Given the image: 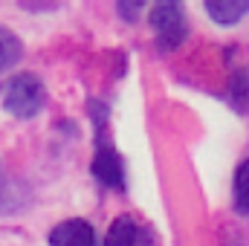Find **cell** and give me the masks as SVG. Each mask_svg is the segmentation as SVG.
Returning a JSON list of instances; mask_svg holds the SVG:
<instances>
[{
  "instance_id": "cell-1",
  "label": "cell",
  "mask_w": 249,
  "mask_h": 246,
  "mask_svg": "<svg viewBox=\"0 0 249 246\" xmlns=\"http://www.w3.org/2000/svg\"><path fill=\"white\" fill-rule=\"evenodd\" d=\"M0 102H3V107H6L12 116H18V119H32V116L44 107L47 90H44V84H41L38 75H32V72H18V75H12V78L0 87Z\"/></svg>"
},
{
  "instance_id": "cell-2",
  "label": "cell",
  "mask_w": 249,
  "mask_h": 246,
  "mask_svg": "<svg viewBox=\"0 0 249 246\" xmlns=\"http://www.w3.org/2000/svg\"><path fill=\"white\" fill-rule=\"evenodd\" d=\"M151 26L157 35V47L162 53H171L186 38V15L177 3H160L151 9Z\"/></svg>"
},
{
  "instance_id": "cell-3",
  "label": "cell",
  "mask_w": 249,
  "mask_h": 246,
  "mask_svg": "<svg viewBox=\"0 0 249 246\" xmlns=\"http://www.w3.org/2000/svg\"><path fill=\"white\" fill-rule=\"evenodd\" d=\"M105 246H154V232L136 217H119L110 223Z\"/></svg>"
},
{
  "instance_id": "cell-4",
  "label": "cell",
  "mask_w": 249,
  "mask_h": 246,
  "mask_svg": "<svg viewBox=\"0 0 249 246\" xmlns=\"http://www.w3.org/2000/svg\"><path fill=\"white\" fill-rule=\"evenodd\" d=\"M93 174L107 185V188H124V165L122 157L110 148V145H99L96 159H93Z\"/></svg>"
},
{
  "instance_id": "cell-5",
  "label": "cell",
  "mask_w": 249,
  "mask_h": 246,
  "mask_svg": "<svg viewBox=\"0 0 249 246\" xmlns=\"http://www.w3.org/2000/svg\"><path fill=\"white\" fill-rule=\"evenodd\" d=\"M50 246H96L93 226L81 217L64 220L50 232Z\"/></svg>"
},
{
  "instance_id": "cell-6",
  "label": "cell",
  "mask_w": 249,
  "mask_h": 246,
  "mask_svg": "<svg viewBox=\"0 0 249 246\" xmlns=\"http://www.w3.org/2000/svg\"><path fill=\"white\" fill-rule=\"evenodd\" d=\"M29 203V191L26 185L18 183L0 162V214H15L23 211V206Z\"/></svg>"
},
{
  "instance_id": "cell-7",
  "label": "cell",
  "mask_w": 249,
  "mask_h": 246,
  "mask_svg": "<svg viewBox=\"0 0 249 246\" xmlns=\"http://www.w3.org/2000/svg\"><path fill=\"white\" fill-rule=\"evenodd\" d=\"M247 12H249V0H212V3H206V15L220 26L238 23Z\"/></svg>"
},
{
  "instance_id": "cell-8",
  "label": "cell",
  "mask_w": 249,
  "mask_h": 246,
  "mask_svg": "<svg viewBox=\"0 0 249 246\" xmlns=\"http://www.w3.org/2000/svg\"><path fill=\"white\" fill-rule=\"evenodd\" d=\"M20 55H23L20 38L15 32H9L6 26H0V72L9 70V67H15V64L20 61Z\"/></svg>"
},
{
  "instance_id": "cell-9",
  "label": "cell",
  "mask_w": 249,
  "mask_h": 246,
  "mask_svg": "<svg viewBox=\"0 0 249 246\" xmlns=\"http://www.w3.org/2000/svg\"><path fill=\"white\" fill-rule=\"evenodd\" d=\"M235 209L238 214H249V159H244L235 171Z\"/></svg>"
},
{
  "instance_id": "cell-10",
  "label": "cell",
  "mask_w": 249,
  "mask_h": 246,
  "mask_svg": "<svg viewBox=\"0 0 249 246\" xmlns=\"http://www.w3.org/2000/svg\"><path fill=\"white\" fill-rule=\"evenodd\" d=\"M139 3H119V15L127 18V20H136V15H139Z\"/></svg>"
}]
</instances>
